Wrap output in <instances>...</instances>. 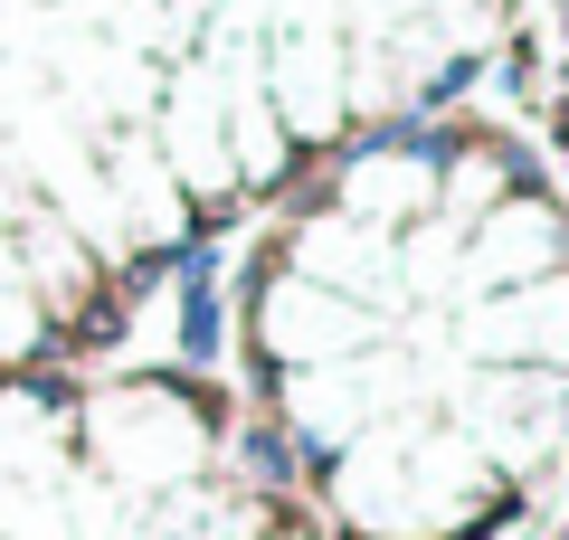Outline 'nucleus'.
<instances>
[{
	"instance_id": "6",
	"label": "nucleus",
	"mask_w": 569,
	"mask_h": 540,
	"mask_svg": "<svg viewBox=\"0 0 569 540\" xmlns=\"http://www.w3.org/2000/svg\"><path fill=\"white\" fill-rule=\"evenodd\" d=\"M560 351H569V284L560 276L456 303V360H475V370H560Z\"/></svg>"
},
{
	"instance_id": "4",
	"label": "nucleus",
	"mask_w": 569,
	"mask_h": 540,
	"mask_svg": "<svg viewBox=\"0 0 569 540\" xmlns=\"http://www.w3.org/2000/svg\"><path fill=\"white\" fill-rule=\"evenodd\" d=\"M257 86L276 104L284 142L305 161H323L332 142H351V104H342V29H266L257 39Z\"/></svg>"
},
{
	"instance_id": "1",
	"label": "nucleus",
	"mask_w": 569,
	"mask_h": 540,
	"mask_svg": "<svg viewBox=\"0 0 569 540\" xmlns=\"http://www.w3.org/2000/svg\"><path fill=\"white\" fill-rule=\"evenodd\" d=\"M219 399H200V389H181L171 370H133V380H104L77 399V464L96 483H114L123 502L133 493H171V483L209 474V456H219Z\"/></svg>"
},
{
	"instance_id": "2",
	"label": "nucleus",
	"mask_w": 569,
	"mask_h": 540,
	"mask_svg": "<svg viewBox=\"0 0 569 540\" xmlns=\"http://www.w3.org/2000/svg\"><path fill=\"white\" fill-rule=\"evenodd\" d=\"M332 171L323 190H305V200L342 209V219L380 228V238H399V228H418L427 209H437V142H418L408 123H389V133H351L332 142Z\"/></svg>"
},
{
	"instance_id": "9",
	"label": "nucleus",
	"mask_w": 569,
	"mask_h": 540,
	"mask_svg": "<svg viewBox=\"0 0 569 540\" xmlns=\"http://www.w3.org/2000/svg\"><path fill=\"white\" fill-rule=\"evenodd\" d=\"M181 10H219V0H181Z\"/></svg>"
},
{
	"instance_id": "5",
	"label": "nucleus",
	"mask_w": 569,
	"mask_h": 540,
	"mask_svg": "<svg viewBox=\"0 0 569 540\" xmlns=\"http://www.w3.org/2000/svg\"><path fill=\"white\" fill-rule=\"evenodd\" d=\"M276 266H295L305 284H332L342 303H361V313H399V238H380V228L342 219V209L305 200L295 219L276 228Z\"/></svg>"
},
{
	"instance_id": "3",
	"label": "nucleus",
	"mask_w": 569,
	"mask_h": 540,
	"mask_svg": "<svg viewBox=\"0 0 569 540\" xmlns=\"http://www.w3.org/2000/svg\"><path fill=\"white\" fill-rule=\"evenodd\" d=\"M247 332H257L266 370H323V360H351L380 341V313L342 303L332 284H305L295 266H266L247 276Z\"/></svg>"
},
{
	"instance_id": "8",
	"label": "nucleus",
	"mask_w": 569,
	"mask_h": 540,
	"mask_svg": "<svg viewBox=\"0 0 569 540\" xmlns=\"http://www.w3.org/2000/svg\"><path fill=\"white\" fill-rule=\"evenodd\" d=\"M257 540H313V531H295V521H266V531Z\"/></svg>"
},
{
	"instance_id": "7",
	"label": "nucleus",
	"mask_w": 569,
	"mask_h": 540,
	"mask_svg": "<svg viewBox=\"0 0 569 540\" xmlns=\"http://www.w3.org/2000/svg\"><path fill=\"white\" fill-rule=\"evenodd\" d=\"M560 247H569L560 238V200H550V190H512V200H493L485 219L466 228V294H503V284L560 276Z\"/></svg>"
}]
</instances>
